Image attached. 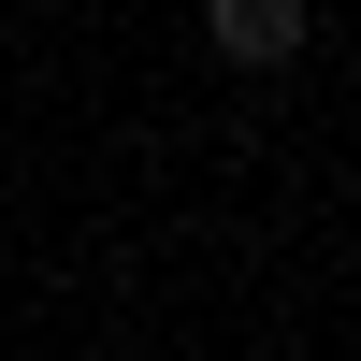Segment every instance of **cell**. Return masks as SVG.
<instances>
[{
  "mask_svg": "<svg viewBox=\"0 0 361 361\" xmlns=\"http://www.w3.org/2000/svg\"><path fill=\"white\" fill-rule=\"evenodd\" d=\"M202 44L231 73H289L304 58V0H202Z\"/></svg>",
  "mask_w": 361,
  "mask_h": 361,
  "instance_id": "6da1fadb",
  "label": "cell"
},
{
  "mask_svg": "<svg viewBox=\"0 0 361 361\" xmlns=\"http://www.w3.org/2000/svg\"><path fill=\"white\" fill-rule=\"evenodd\" d=\"M102 361H145V347H102Z\"/></svg>",
  "mask_w": 361,
  "mask_h": 361,
  "instance_id": "7a4b0ae2",
  "label": "cell"
}]
</instances>
